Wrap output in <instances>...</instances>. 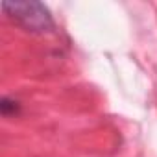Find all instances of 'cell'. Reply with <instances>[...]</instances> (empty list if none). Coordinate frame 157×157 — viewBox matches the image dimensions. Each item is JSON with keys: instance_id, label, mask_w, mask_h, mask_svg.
Returning <instances> with one entry per match:
<instances>
[{"instance_id": "cell-1", "label": "cell", "mask_w": 157, "mask_h": 157, "mask_svg": "<svg viewBox=\"0 0 157 157\" xmlns=\"http://www.w3.org/2000/svg\"><path fill=\"white\" fill-rule=\"evenodd\" d=\"M2 8L11 19L32 32H46L52 28V19L46 8L39 2H4Z\"/></svg>"}, {"instance_id": "cell-2", "label": "cell", "mask_w": 157, "mask_h": 157, "mask_svg": "<svg viewBox=\"0 0 157 157\" xmlns=\"http://www.w3.org/2000/svg\"><path fill=\"white\" fill-rule=\"evenodd\" d=\"M0 111H2L4 117H10V115H15L19 111V104L15 100H10V98H2V104H0Z\"/></svg>"}]
</instances>
